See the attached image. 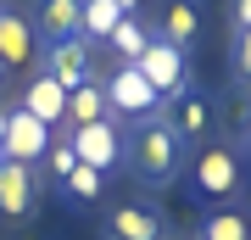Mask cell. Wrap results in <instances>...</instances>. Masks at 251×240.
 <instances>
[{
  "instance_id": "cell-19",
  "label": "cell",
  "mask_w": 251,
  "mask_h": 240,
  "mask_svg": "<svg viewBox=\"0 0 251 240\" xmlns=\"http://www.w3.org/2000/svg\"><path fill=\"white\" fill-rule=\"evenodd\" d=\"M201 240H251V223L240 218V213H206L201 218Z\"/></svg>"
},
{
  "instance_id": "cell-2",
  "label": "cell",
  "mask_w": 251,
  "mask_h": 240,
  "mask_svg": "<svg viewBox=\"0 0 251 240\" xmlns=\"http://www.w3.org/2000/svg\"><path fill=\"white\" fill-rule=\"evenodd\" d=\"M100 89H106V112L117 117V123H145V117H156V107H162V95L145 84V73H140L134 62L106 67Z\"/></svg>"
},
{
  "instance_id": "cell-4",
  "label": "cell",
  "mask_w": 251,
  "mask_h": 240,
  "mask_svg": "<svg viewBox=\"0 0 251 240\" xmlns=\"http://www.w3.org/2000/svg\"><path fill=\"white\" fill-rule=\"evenodd\" d=\"M134 67L145 73V84H151L162 101H173V95L190 89V51H179V45H168V39H156V34H151V45L140 51Z\"/></svg>"
},
{
  "instance_id": "cell-24",
  "label": "cell",
  "mask_w": 251,
  "mask_h": 240,
  "mask_svg": "<svg viewBox=\"0 0 251 240\" xmlns=\"http://www.w3.org/2000/svg\"><path fill=\"white\" fill-rule=\"evenodd\" d=\"M6 112H11V107H0V140H6Z\"/></svg>"
},
{
  "instance_id": "cell-12",
  "label": "cell",
  "mask_w": 251,
  "mask_h": 240,
  "mask_svg": "<svg viewBox=\"0 0 251 240\" xmlns=\"http://www.w3.org/2000/svg\"><path fill=\"white\" fill-rule=\"evenodd\" d=\"M78 11L84 0H39L34 6V39L39 45H56V39H78Z\"/></svg>"
},
{
  "instance_id": "cell-8",
  "label": "cell",
  "mask_w": 251,
  "mask_h": 240,
  "mask_svg": "<svg viewBox=\"0 0 251 240\" xmlns=\"http://www.w3.org/2000/svg\"><path fill=\"white\" fill-rule=\"evenodd\" d=\"M50 134H56V129H45L39 117H28L23 107H11V112H6V140H0V157H6V162H23V168H39L45 151H50Z\"/></svg>"
},
{
  "instance_id": "cell-21",
  "label": "cell",
  "mask_w": 251,
  "mask_h": 240,
  "mask_svg": "<svg viewBox=\"0 0 251 240\" xmlns=\"http://www.w3.org/2000/svg\"><path fill=\"white\" fill-rule=\"evenodd\" d=\"M229 73H234V84L251 89V28H240L234 45H229Z\"/></svg>"
},
{
  "instance_id": "cell-17",
  "label": "cell",
  "mask_w": 251,
  "mask_h": 240,
  "mask_svg": "<svg viewBox=\"0 0 251 240\" xmlns=\"http://www.w3.org/2000/svg\"><path fill=\"white\" fill-rule=\"evenodd\" d=\"M117 23H123V11H117L112 0H84V11H78V34L90 45H106V34Z\"/></svg>"
},
{
  "instance_id": "cell-11",
  "label": "cell",
  "mask_w": 251,
  "mask_h": 240,
  "mask_svg": "<svg viewBox=\"0 0 251 240\" xmlns=\"http://www.w3.org/2000/svg\"><path fill=\"white\" fill-rule=\"evenodd\" d=\"M17 107H23L28 117H39L45 129H62V112H67V89L56 84V79H45V73H34V79L23 84Z\"/></svg>"
},
{
  "instance_id": "cell-25",
  "label": "cell",
  "mask_w": 251,
  "mask_h": 240,
  "mask_svg": "<svg viewBox=\"0 0 251 240\" xmlns=\"http://www.w3.org/2000/svg\"><path fill=\"white\" fill-rule=\"evenodd\" d=\"M246 145H251V112H246Z\"/></svg>"
},
{
  "instance_id": "cell-23",
  "label": "cell",
  "mask_w": 251,
  "mask_h": 240,
  "mask_svg": "<svg viewBox=\"0 0 251 240\" xmlns=\"http://www.w3.org/2000/svg\"><path fill=\"white\" fill-rule=\"evenodd\" d=\"M112 6L123 11V17H140V6H145V0H112Z\"/></svg>"
},
{
  "instance_id": "cell-15",
  "label": "cell",
  "mask_w": 251,
  "mask_h": 240,
  "mask_svg": "<svg viewBox=\"0 0 251 240\" xmlns=\"http://www.w3.org/2000/svg\"><path fill=\"white\" fill-rule=\"evenodd\" d=\"M112 240H162V223L151 207H134V201H123V207H112Z\"/></svg>"
},
{
  "instance_id": "cell-27",
  "label": "cell",
  "mask_w": 251,
  "mask_h": 240,
  "mask_svg": "<svg viewBox=\"0 0 251 240\" xmlns=\"http://www.w3.org/2000/svg\"><path fill=\"white\" fill-rule=\"evenodd\" d=\"M0 11H6V0H0Z\"/></svg>"
},
{
  "instance_id": "cell-6",
  "label": "cell",
  "mask_w": 251,
  "mask_h": 240,
  "mask_svg": "<svg viewBox=\"0 0 251 240\" xmlns=\"http://www.w3.org/2000/svg\"><path fill=\"white\" fill-rule=\"evenodd\" d=\"M156 117H162V123L173 129V140H179L184 151H190V145H201L206 134H212V123H218V112H212V101H206L201 89H184V95H173V101H162V107H156Z\"/></svg>"
},
{
  "instance_id": "cell-26",
  "label": "cell",
  "mask_w": 251,
  "mask_h": 240,
  "mask_svg": "<svg viewBox=\"0 0 251 240\" xmlns=\"http://www.w3.org/2000/svg\"><path fill=\"white\" fill-rule=\"evenodd\" d=\"M0 79H6V62H0Z\"/></svg>"
},
{
  "instance_id": "cell-13",
  "label": "cell",
  "mask_w": 251,
  "mask_h": 240,
  "mask_svg": "<svg viewBox=\"0 0 251 240\" xmlns=\"http://www.w3.org/2000/svg\"><path fill=\"white\" fill-rule=\"evenodd\" d=\"M100 117H112V112H106V89H100V79L78 84V89H67L62 129H84V123H100Z\"/></svg>"
},
{
  "instance_id": "cell-18",
  "label": "cell",
  "mask_w": 251,
  "mask_h": 240,
  "mask_svg": "<svg viewBox=\"0 0 251 240\" xmlns=\"http://www.w3.org/2000/svg\"><path fill=\"white\" fill-rule=\"evenodd\" d=\"M100 190H106V173H95V168H73L67 179H62V196L73 201V207H90V201H100Z\"/></svg>"
},
{
  "instance_id": "cell-20",
  "label": "cell",
  "mask_w": 251,
  "mask_h": 240,
  "mask_svg": "<svg viewBox=\"0 0 251 240\" xmlns=\"http://www.w3.org/2000/svg\"><path fill=\"white\" fill-rule=\"evenodd\" d=\"M45 168H50V179L62 185V179L78 168V151L67 145V134H50V151H45Z\"/></svg>"
},
{
  "instance_id": "cell-7",
  "label": "cell",
  "mask_w": 251,
  "mask_h": 240,
  "mask_svg": "<svg viewBox=\"0 0 251 240\" xmlns=\"http://www.w3.org/2000/svg\"><path fill=\"white\" fill-rule=\"evenodd\" d=\"M196 196L201 201H229L234 190H240V151L234 145H206L196 157Z\"/></svg>"
},
{
  "instance_id": "cell-22",
  "label": "cell",
  "mask_w": 251,
  "mask_h": 240,
  "mask_svg": "<svg viewBox=\"0 0 251 240\" xmlns=\"http://www.w3.org/2000/svg\"><path fill=\"white\" fill-rule=\"evenodd\" d=\"M229 17H234V34L251 28V0H229Z\"/></svg>"
},
{
  "instance_id": "cell-10",
  "label": "cell",
  "mask_w": 251,
  "mask_h": 240,
  "mask_svg": "<svg viewBox=\"0 0 251 240\" xmlns=\"http://www.w3.org/2000/svg\"><path fill=\"white\" fill-rule=\"evenodd\" d=\"M151 34L168 39V45H179V51H190V45L201 39V6H196V0H162Z\"/></svg>"
},
{
  "instance_id": "cell-9",
  "label": "cell",
  "mask_w": 251,
  "mask_h": 240,
  "mask_svg": "<svg viewBox=\"0 0 251 240\" xmlns=\"http://www.w3.org/2000/svg\"><path fill=\"white\" fill-rule=\"evenodd\" d=\"M39 207V168L0 157V218H28Z\"/></svg>"
},
{
  "instance_id": "cell-3",
  "label": "cell",
  "mask_w": 251,
  "mask_h": 240,
  "mask_svg": "<svg viewBox=\"0 0 251 240\" xmlns=\"http://www.w3.org/2000/svg\"><path fill=\"white\" fill-rule=\"evenodd\" d=\"M62 134H67L73 151H78L84 168H95V173H106V179L128 162V134H123L117 117H100V123H84V129H62Z\"/></svg>"
},
{
  "instance_id": "cell-1",
  "label": "cell",
  "mask_w": 251,
  "mask_h": 240,
  "mask_svg": "<svg viewBox=\"0 0 251 240\" xmlns=\"http://www.w3.org/2000/svg\"><path fill=\"white\" fill-rule=\"evenodd\" d=\"M184 162H190V151L179 140H173V129L162 123V117H145V123L128 134V162L123 168H134V179L140 185H173V179L184 173Z\"/></svg>"
},
{
  "instance_id": "cell-14",
  "label": "cell",
  "mask_w": 251,
  "mask_h": 240,
  "mask_svg": "<svg viewBox=\"0 0 251 240\" xmlns=\"http://www.w3.org/2000/svg\"><path fill=\"white\" fill-rule=\"evenodd\" d=\"M145 45H151V23H145V17H123V23L106 34V45H100V51H106L112 67H117V62H140Z\"/></svg>"
},
{
  "instance_id": "cell-5",
  "label": "cell",
  "mask_w": 251,
  "mask_h": 240,
  "mask_svg": "<svg viewBox=\"0 0 251 240\" xmlns=\"http://www.w3.org/2000/svg\"><path fill=\"white\" fill-rule=\"evenodd\" d=\"M39 73L56 79L62 89H78L95 79V45L90 39H56V45H39Z\"/></svg>"
},
{
  "instance_id": "cell-16",
  "label": "cell",
  "mask_w": 251,
  "mask_h": 240,
  "mask_svg": "<svg viewBox=\"0 0 251 240\" xmlns=\"http://www.w3.org/2000/svg\"><path fill=\"white\" fill-rule=\"evenodd\" d=\"M34 23L28 17H17V11H0V62H28V56H34Z\"/></svg>"
}]
</instances>
